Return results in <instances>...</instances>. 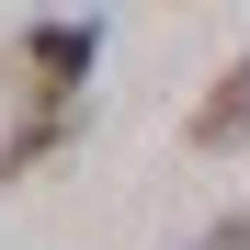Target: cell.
<instances>
[{
  "instance_id": "4",
  "label": "cell",
  "mask_w": 250,
  "mask_h": 250,
  "mask_svg": "<svg viewBox=\"0 0 250 250\" xmlns=\"http://www.w3.org/2000/svg\"><path fill=\"white\" fill-rule=\"evenodd\" d=\"M182 250H250V205H228V216H216V228H193Z\"/></svg>"
},
{
  "instance_id": "1",
  "label": "cell",
  "mask_w": 250,
  "mask_h": 250,
  "mask_svg": "<svg viewBox=\"0 0 250 250\" xmlns=\"http://www.w3.org/2000/svg\"><path fill=\"white\" fill-rule=\"evenodd\" d=\"M91 68H103V23H91V12H46V23L12 34V91H23V114H34V103L68 114Z\"/></svg>"
},
{
  "instance_id": "3",
  "label": "cell",
  "mask_w": 250,
  "mask_h": 250,
  "mask_svg": "<svg viewBox=\"0 0 250 250\" xmlns=\"http://www.w3.org/2000/svg\"><path fill=\"white\" fill-rule=\"evenodd\" d=\"M80 137V103L68 114H46V103H34V114H12V137H0V182H23V171H46V159Z\"/></svg>"
},
{
  "instance_id": "2",
  "label": "cell",
  "mask_w": 250,
  "mask_h": 250,
  "mask_svg": "<svg viewBox=\"0 0 250 250\" xmlns=\"http://www.w3.org/2000/svg\"><path fill=\"white\" fill-rule=\"evenodd\" d=\"M182 137H193V159H239V148H250V46L205 80V103L182 114Z\"/></svg>"
}]
</instances>
